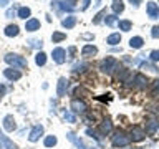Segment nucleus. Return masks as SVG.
Listing matches in <instances>:
<instances>
[{"instance_id": "obj_1", "label": "nucleus", "mask_w": 159, "mask_h": 149, "mask_svg": "<svg viewBox=\"0 0 159 149\" xmlns=\"http://www.w3.org/2000/svg\"><path fill=\"white\" fill-rule=\"evenodd\" d=\"M5 61L12 66H17V68H25L27 66V60L23 56H18V55H13V53H8L5 55Z\"/></svg>"}, {"instance_id": "obj_2", "label": "nucleus", "mask_w": 159, "mask_h": 149, "mask_svg": "<svg viewBox=\"0 0 159 149\" xmlns=\"http://www.w3.org/2000/svg\"><path fill=\"white\" fill-rule=\"evenodd\" d=\"M118 68V61L114 58H106V60H103L101 63H99V70H101L103 73H106V74H109V73H113L114 70Z\"/></svg>"}, {"instance_id": "obj_3", "label": "nucleus", "mask_w": 159, "mask_h": 149, "mask_svg": "<svg viewBox=\"0 0 159 149\" xmlns=\"http://www.w3.org/2000/svg\"><path fill=\"white\" fill-rule=\"evenodd\" d=\"M113 146H116V147H123V146H128L129 144V141H131V139H129L126 134H124L123 131H116L113 134Z\"/></svg>"}, {"instance_id": "obj_4", "label": "nucleus", "mask_w": 159, "mask_h": 149, "mask_svg": "<svg viewBox=\"0 0 159 149\" xmlns=\"http://www.w3.org/2000/svg\"><path fill=\"white\" fill-rule=\"evenodd\" d=\"M71 109L75 113H78V114H83V113H86V103L83 101V99H73L71 101Z\"/></svg>"}, {"instance_id": "obj_5", "label": "nucleus", "mask_w": 159, "mask_h": 149, "mask_svg": "<svg viewBox=\"0 0 159 149\" xmlns=\"http://www.w3.org/2000/svg\"><path fill=\"white\" fill-rule=\"evenodd\" d=\"M144 136H146L144 129L139 128V126H134L131 129V138H129V139H133L134 142H139V141H143V139H144Z\"/></svg>"}, {"instance_id": "obj_6", "label": "nucleus", "mask_w": 159, "mask_h": 149, "mask_svg": "<svg viewBox=\"0 0 159 149\" xmlns=\"http://www.w3.org/2000/svg\"><path fill=\"white\" fill-rule=\"evenodd\" d=\"M52 56H53V61L55 63H58V65H61L65 61V58H66V52H65L63 48H55L53 50V53H52Z\"/></svg>"}, {"instance_id": "obj_7", "label": "nucleus", "mask_w": 159, "mask_h": 149, "mask_svg": "<svg viewBox=\"0 0 159 149\" xmlns=\"http://www.w3.org/2000/svg\"><path fill=\"white\" fill-rule=\"evenodd\" d=\"M68 86H70V81L66 78H60L58 79V88H57V94L58 96H65L68 91Z\"/></svg>"}, {"instance_id": "obj_8", "label": "nucleus", "mask_w": 159, "mask_h": 149, "mask_svg": "<svg viewBox=\"0 0 159 149\" xmlns=\"http://www.w3.org/2000/svg\"><path fill=\"white\" fill-rule=\"evenodd\" d=\"M43 134V126L42 124H37V126H33V129L30 131V136H28V139L32 142H35V141H38L40 139V136Z\"/></svg>"}, {"instance_id": "obj_9", "label": "nucleus", "mask_w": 159, "mask_h": 149, "mask_svg": "<svg viewBox=\"0 0 159 149\" xmlns=\"http://www.w3.org/2000/svg\"><path fill=\"white\" fill-rule=\"evenodd\" d=\"M3 74H5V78L12 79V81H17V79L22 78V73L17 71V70H13V68H7V70L3 71Z\"/></svg>"}, {"instance_id": "obj_10", "label": "nucleus", "mask_w": 159, "mask_h": 149, "mask_svg": "<svg viewBox=\"0 0 159 149\" xmlns=\"http://www.w3.org/2000/svg\"><path fill=\"white\" fill-rule=\"evenodd\" d=\"M3 128L7 129V131H13L15 128H17V124H15V119L12 114H7V116L3 118Z\"/></svg>"}, {"instance_id": "obj_11", "label": "nucleus", "mask_w": 159, "mask_h": 149, "mask_svg": "<svg viewBox=\"0 0 159 149\" xmlns=\"http://www.w3.org/2000/svg\"><path fill=\"white\" fill-rule=\"evenodd\" d=\"M40 28V22L37 18H30L27 20V23H25V30L27 32H35V30H38Z\"/></svg>"}, {"instance_id": "obj_12", "label": "nucleus", "mask_w": 159, "mask_h": 149, "mask_svg": "<svg viewBox=\"0 0 159 149\" xmlns=\"http://www.w3.org/2000/svg\"><path fill=\"white\" fill-rule=\"evenodd\" d=\"M52 7L57 8L58 12H60V10H66V12H71V10H73L71 5H66L65 2H60V0H53V2H52Z\"/></svg>"}, {"instance_id": "obj_13", "label": "nucleus", "mask_w": 159, "mask_h": 149, "mask_svg": "<svg viewBox=\"0 0 159 149\" xmlns=\"http://www.w3.org/2000/svg\"><path fill=\"white\" fill-rule=\"evenodd\" d=\"M0 141H2V144L5 146V149H18V147H17V144H13V142L10 141V139L5 136L2 131H0Z\"/></svg>"}, {"instance_id": "obj_14", "label": "nucleus", "mask_w": 159, "mask_h": 149, "mask_svg": "<svg viewBox=\"0 0 159 149\" xmlns=\"http://www.w3.org/2000/svg\"><path fill=\"white\" fill-rule=\"evenodd\" d=\"M148 15H149V18H156L159 15V8H157V5L154 2L148 3Z\"/></svg>"}, {"instance_id": "obj_15", "label": "nucleus", "mask_w": 159, "mask_h": 149, "mask_svg": "<svg viewBox=\"0 0 159 149\" xmlns=\"http://www.w3.org/2000/svg\"><path fill=\"white\" fill-rule=\"evenodd\" d=\"M81 53H83V56H93V55L98 53V48L93 47V45H84L83 50H81Z\"/></svg>"}, {"instance_id": "obj_16", "label": "nucleus", "mask_w": 159, "mask_h": 149, "mask_svg": "<svg viewBox=\"0 0 159 149\" xmlns=\"http://www.w3.org/2000/svg\"><path fill=\"white\" fill-rule=\"evenodd\" d=\"M134 81H136V86L139 88V89H143V88H146L148 86V78L144 76V74H136V78H134Z\"/></svg>"}, {"instance_id": "obj_17", "label": "nucleus", "mask_w": 159, "mask_h": 149, "mask_svg": "<svg viewBox=\"0 0 159 149\" xmlns=\"http://www.w3.org/2000/svg\"><path fill=\"white\" fill-rule=\"evenodd\" d=\"M66 136H68V139H70V141H71V142L75 144V146L78 147V149H86V146H84V144H83V141H81V139H78V138L75 136L73 133H68Z\"/></svg>"}, {"instance_id": "obj_18", "label": "nucleus", "mask_w": 159, "mask_h": 149, "mask_svg": "<svg viewBox=\"0 0 159 149\" xmlns=\"http://www.w3.org/2000/svg\"><path fill=\"white\" fill-rule=\"evenodd\" d=\"M5 35H7V37H17L18 35V27L17 25H8V27L5 28Z\"/></svg>"}, {"instance_id": "obj_19", "label": "nucleus", "mask_w": 159, "mask_h": 149, "mask_svg": "<svg viewBox=\"0 0 159 149\" xmlns=\"http://www.w3.org/2000/svg\"><path fill=\"white\" fill-rule=\"evenodd\" d=\"M123 10H124L123 0H113V12L114 13H121Z\"/></svg>"}, {"instance_id": "obj_20", "label": "nucleus", "mask_w": 159, "mask_h": 149, "mask_svg": "<svg viewBox=\"0 0 159 149\" xmlns=\"http://www.w3.org/2000/svg\"><path fill=\"white\" fill-rule=\"evenodd\" d=\"M119 42H121V35H119V33H113V35H109L108 40H106V43H109V45H118Z\"/></svg>"}, {"instance_id": "obj_21", "label": "nucleus", "mask_w": 159, "mask_h": 149, "mask_svg": "<svg viewBox=\"0 0 159 149\" xmlns=\"http://www.w3.org/2000/svg\"><path fill=\"white\" fill-rule=\"evenodd\" d=\"M45 61H47V55H45L43 52H38L37 56H35V63H37L38 66H43Z\"/></svg>"}, {"instance_id": "obj_22", "label": "nucleus", "mask_w": 159, "mask_h": 149, "mask_svg": "<svg viewBox=\"0 0 159 149\" xmlns=\"http://www.w3.org/2000/svg\"><path fill=\"white\" fill-rule=\"evenodd\" d=\"M143 43H144V40H143L141 37H134V38L129 40V45H131L133 48H141Z\"/></svg>"}, {"instance_id": "obj_23", "label": "nucleus", "mask_w": 159, "mask_h": 149, "mask_svg": "<svg viewBox=\"0 0 159 149\" xmlns=\"http://www.w3.org/2000/svg\"><path fill=\"white\" fill-rule=\"evenodd\" d=\"M111 121H109V119H104V121L101 123V126H99V129H101V133L103 134H108L109 131H111Z\"/></svg>"}, {"instance_id": "obj_24", "label": "nucleus", "mask_w": 159, "mask_h": 149, "mask_svg": "<svg viewBox=\"0 0 159 149\" xmlns=\"http://www.w3.org/2000/svg\"><path fill=\"white\" fill-rule=\"evenodd\" d=\"M75 23H76V18H75V17H66V18L61 22V25H63L65 28H73Z\"/></svg>"}, {"instance_id": "obj_25", "label": "nucleus", "mask_w": 159, "mask_h": 149, "mask_svg": "<svg viewBox=\"0 0 159 149\" xmlns=\"http://www.w3.org/2000/svg\"><path fill=\"white\" fill-rule=\"evenodd\" d=\"M30 13H32V12H30L28 7H20V8H18V17H20V18H25V20H27V17H30Z\"/></svg>"}, {"instance_id": "obj_26", "label": "nucleus", "mask_w": 159, "mask_h": 149, "mask_svg": "<svg viewBox=\"0 0 159 149\" xmlns=\"http://www.w3.org/2000/svg\"><path fill=\"white\" fill-rule=\"evenodd\" d=\"M55 144H57V138L55 136H47L45 138V146L47 147H53Z\"/></svg>"}, {"instance_id": "obj_27", "label": "nucleus", "mask_w": 159, "mask_h": 149, "mask_svg": "<svg viewBox=\"0 0 159 149\" xmlns=\"http://www.w3.org/2000/svg\"><path fill=\"white\" fill-rule=\"evenodd\" d=\"M65 38H66V35H65V33H60V32H55V33H53V37H52V40H53L55 43L63 42Z\"/></svg>"}, {"instance_id": "obj_28", "label": "nucleus", "mask_w": 159, "mask_h": 149, "mask_svg": "<svg viewBox=\"0 0 159 149\" xmlns=\"http://www.w3.org/2000/svg\"><path fill=\"white\" fill-rule=\"evenodd\" d=\"M119 28H121L123 32H129V30H131V22H128V20H121V22H119Z\"/></svg>"}, {"instance_id": "obj_29", "label": "nucleus", "mask_w": 159, "mask_h": 149, "mask_svg": "<svg viewBox=\"0 0 159 149\" xmlns=\"http://www.w3.org/2000/svg\"><path fill=\"white\" fill-rule=\"evenodd\" d=\"M104 22H106L108 27H113V25H116V23H118V18L114 17V15H108V17L104 18Z\"/></svg>"}, {"instance_id": "obj_30", "label": "nucleus", "mask_w": 159, "mask_h": 149, "mask_svg": "<svg viewBox=\"0 0 159 149\" xmlns=\"http://www.w3.org/2000/svg\"><path fill=\"white\" fill-rule=\"evenodd\" d=\"M156 126H159V123H157V121H151V123L148 124V129H146V133H149V134H151V133H154V129H156Z\"/></svg>"}, {"instance_id": "obj_31", "label": "nucleus", "mask_w": 159, "mask_h": 149, "mask_svg": "<svg viewBox=\"0 0 159 149\" xmlns=\"http://www.w3.org/2000/svg\"><path fill=\"white\" fill-rule=\"evenodd\" d=\"M63 118L66 119L68 123H75V121H76V118H75V114H71V113H63Z\"/></svg>"}, {"instance_id": "obj_32", "label": "nucleus", "mask_w": 159, "mask_h": 149, "mask_svg": "<svg viewBox=\"0 0 159 149\" xmlns=\"http://www.w3.org/2000/svg\"><path fill=\"white\" fill-rule=\"evenodd\" d=\"M30 45H32V47H35V48H42V45H43V42L42 40H30Z\"/></svg>"}, {"instance_id": "obj_33", "label": "nucleus", "mask_w": 159, "mask_h": 149, "mask_svg": "<svg viewBox=\"0 0 159 149\" xmlns=\"http://www.w3.org/2000/svg\"><path fill=\"white\" fill-rule=\"evenodd\" d=\"M104 15H106V10H103V12H99L96 17H94V20H93V23H99L101 22V18L104 17Z\"/></svg>"}, {"instance_id": "obj_34", "label": "nucleus", "mask_w": 159, "mask_h": 149, "mask_svg": "<svg viewBox=\"0 0 159 149\" xmlns=\"http://www.w3.org/2000/svg\"><path fill=\"white\" fill-rule=\"evenodd\" d=\"M141 66L146 68V70H149V71H157V68L154 66V65H151V63H141Z\"/></svg>"}, {"instance_id": "obj_35", "label": "nucleus", "mask_w": 159, "mask_h": 149, "mask_svg": "<svg viewBox=\"0 0 159 149\" xmlns=\"http://www.w3.org/2000/svg\"><path fill=\"white\" fill-rule=\"evenodd\" d=\"M149 58H151L152 61H159V50H154V52H151Z\"/></svg>"}, {"instance_id": "obj_36", "label": "nucleus", "mask_w": 159, "mask_h": 149, "mask_svg": "<svg viewBox=\"0 0 159 149\" xmlns=\"http://www.w3.org/2000/svg\"><path fill=\"white\" fill-rule=\"evenodd\" d=\"M159 94V79L154 81V88H152V96H157Z\"/></svg>"}, {"instance_id": "obj_37", "label": "nucleus", "mask_w": 159, "mask_h": 149, "mask_svg": "<svg viewBox=\"0 0 159 149\" xmlns=\"http://www.w3.org/2000/svg\"><path fill=\"white\" fill-rule=\"evenodd\" d=\"M151 35H152V38H159V27H157V25H156V27H152Z\"/></svg>"}, {"instance_id": "obj_38", "label": "nucleus", "mask_w": 159, "mask_h": 149, "mask_svg": "<svg viewBox=\"0 0 159 149\" xmlns=\"http://www.w3.org/2000/svg\"><path fill=\"white\" fill-rule=\"evenodd\" d=\"M83 68H86V65H84V63H81V65H76L73 71H75V73H80V71H83Z\"/></svg>"}, {"instance_id": "obj_39", "label": "nucleus", "mask_w": 159, "mask_h": 149, "mask_svg": "<svg viewBox=\"0 0 159 149\" xmlns=\"http://www.w3.org/2000/svg\"><path fill=\"white\" fill-rule=\"evenodd\" d=\"M5 15H7V17H8V18H12V17H13V15H15V12H13V10H12V8H10V10H7V13H5Z\"/></svg>"}, {"instance_id": "obj_40", "label": "nucleus", "mask_w": 159, "mask_h": 149, "mask_svg": "<svg viewBox=\"0 0 159 149\" xmlns=\"http://www.w3.org/2000/svg\"><path fill=\"white\" fill-rule=\"evenodd\" d=\"M3 94H5V86H3V84H0V99H2Z\"/></svg>"}, {"instance_id": "obj_41", "label": "nucleus", "mask_w": 159, "mask_h": 149, "mask_svg": "<svg viewBox=\"0 0 159 149\" xmlns=\"http://www.w3.org/2000/svg\"><path fill=\"white\" fill-rule=\"evenodd\" d=\"M89 2H91V0H83V10H86V8H88Z\"/></svg>"}, {"instance_id": "obj_42", "label": "nucleus", "mask_w": 159, "mask_h": 149, "mask_svg": "<svg viewBox=\"0 0 159 149\" xmlns=\"http://www.w3.org/2000/svg\"><path fill=\"white\" fill-rule=\"evenodd\" d=\"M129 2L134 3V5H139V3H141V0H129Z\"/></svg>"}, {"instance_id": "obj_43", "label": "nucleus", "mask_w": 159, "mask_h": 149, "mask_svg": "<svg viewBox=\"0 0 159 149\" xmlns=\"http://www.w3.org/2000/svg\"><path fill=\"white\" fill-rule=\"evenodd\" d=\"M7 3H8V0H0V5H2V7H5Z\"/></svg>"}, {"instance_id": "obj_44", "label": "nucleus", "mask_w": 159, "mask_h": 149, "mask_svg": "<svg viewBox=\"0 0 159 149\" xmlns=\"http://www.w3.org/2000/svg\"><path fill=\"white\" fill-rule=\"evenodd\" d=\"M156 134H157V136H159V126H157V129H156Z\"/></svg>"}, {"instance_id": "obj_45", "label": "nucleus", "mask_w": 159, "mask_h": 149, "mask_svg": "<svg viewBox=\"0 0 159 149\" xmlns=\"http://www.w3.org/2000/svg\"><path fill=\"white\" fill-rule=\"evenodd\" d=\"M0 149H3V144L2 142H0Z\"/></svg>"}]
</instances>
